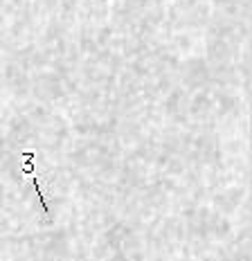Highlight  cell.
<instances>
[{
  "label": "cell",
  "mask_w": 252,
  "mask_h": 261,
  "mask_svg": "<svg viewBox=\"0 0 252 261\" xmlns=\"http://www.w3.org/2000/svg\"><path fill=\"white\" fill-rule=\"evenodd\" d=\"M32 185H34V189H36V194H38V198H41V205H43V210H45V214L50 216V207H47V203H45V196H43L41 192V187H38V180H36V176L32 178Z\"/></svg>",
  "instance_id": "cell-1"
}]
</instances>
